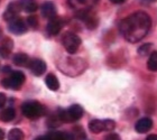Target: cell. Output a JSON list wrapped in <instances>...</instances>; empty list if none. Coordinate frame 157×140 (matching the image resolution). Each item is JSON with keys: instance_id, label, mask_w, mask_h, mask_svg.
Instances as JSON below:
<instances>
[{"instance_id": "obj_1", "label": "cell", "mask_w": 157, "mask_h": 140, "mask_svg": "<svg viewBox=\"0 0 157 140\" xmlns=\"http://www.w3.org/2000/svg\"><path fill=\"white\" fill-rule=\"evenodd\" d=\"M151 27L149 15L144 11H136L119 23V30L129 43H137L147 35Z\"/></svg>"}, {"instance_id": "obj_2", "label": "cell", "mask_w": 157, "mask_h": 140, "mask_svg": "<svg viewBox=\"0 0 157 140\" xmlns=\"http://www.w3.org/2000/svg\"><path fill=\"white\" fill-rule=\"evenodd\" d=\"M21 112L27 119L37 120L46 114V108L37 101H26L21 105Z\"/></svg>"}, {"instance_id": "obj_3", "label": "cell", "mask_w": 157, "mask_h": 140, "mask_svg": "<svg viewBox=\"0 0 157 140\" xmlns=\"http://www.w3.org/2000/svg\"><path fill=\"white\" fill-rule=\"evenodd\" d=\"M57 115L62 122H75L83 115V108L78 104H73L69 109H59Z\"/></svg>"}, {"instance_id": "obj_4", "label": "cell", "mask_w": 157, "mask_h": 140, "mask_svg": "<svg viewBox=\"0 0 157 140\" xmlns=\"http://www.w3.org/2000/svg\"><path fill=\"white\" fill-rule=\"evenodd\" d=\"M25 74L23 72L13 71L8 78H3L1 82V85L6 89H11V90H18L21 85L25 83Z\"/></svg>"}, {"instance_id": "obj_5", "label": "cell", "mask_w": 157, "mask_h": 140, "mask_svg": "<svg viewBox=\"0 0 157 140\" xmlns=\"http://www.w3.org/2000/svg\"><path fill=\"white\" fill-rule=\"evenodd\" d=\"M62 44L64 46V48L70 54H75L78 52V49L80 48V45H81V38L76 34L67 32L63 35Z\"/></svg>"}, {"instance_id": "obj_6", "label": "cell", "mask_w": 157, "mask_h": 140, "mask_svg": "<svg viewBox=\"0 0 157 140\" xmlns=\"http://www.w3.org/2000/svg\"><path fill=\"white\" fill-rule=\"evenodd\" d=\"M20 10H23L21 8V1L17 0V1H13L11 3H9V6L7 7L6 11L3 13V18L6 21H11L15 18L18 17V13H20Z\"/></svg>"}, {"instance_id": "obj_7", "label": "cell", "mask_w": 157, "mask_h": 140, "mask_svg": "<svg viewBox=\"0 0 157 140\" xmlns=\"http://www.w3.org/2000/svg\"><path fill=\"white\" fill-rule=\"evenodd\" d=\"M9 32H11L13 34H16V35H21V34H25L28 29L26 23L21 18L17 17L13 20L9 21V27H8Z\"/></svg>"}, {"instance_id": "obj_8", "label": "cell", "mask_w": 157, "mask_h": 140, "mask_svg": "<svg viewBox=\"0 0 157 140\" xmlns=\"http://www.w3.org/2000/svg\"><path fill=\"white\" fill-rule=\"evenodd\" d=\"M78 17L82 19L85 23L86 27L89 29H94L97 25H98V19L94 15L90 13V10H85V11H78Z\"/></svg>"}, {"instance_id": "obj_9", "label": "cell", "mask_w": 157, "mask_h": 140, "mask_svg": "<svg viewBox=\"0 0 157 140\" xmlns=\"http://www.w3.org/2000/svg\"><path fill=\"white\" fill-rule=\"evenodd\" d=\"M69 2L71 7L78 11H85L91 9L98 2V0H69Z\"/></svg>"}, {"instance_id": "obj_10", "label": "cell", "mask_w": 157, "mask_h": 140, "mask_svg": "<svg viewBox=\"0 0 157 140\" xmlns=\"http://www.w3.org/2000/svg\"><path fill=\"white\" fill-rule=\"evenodd\" d=\"M35 76H40L46 72V63L43 61V59H32L29 63V66H28Z\"/></svg>"}, {"instance_id": "obj_11", "label": "cell", "mask_w": 157, "mask_h": 140, "mask_svg": "<svg viewBox=\"0 0 157 140\" xmlns=\"http://www.w3.org/2000/svg\"><path fill=\"white\" fill-rule=\"evenodd\" d=\"M62 27H63L62 19L55 16L54 18L49 19L48 24H47V26H46V30H47V33L51 36H55L61 32Z\"/></svg>"}, {"instance_id": "obj_12", "label": "cell", "mask_w": 157, "mask_h": 140, "mask_svg": "<svg viewBox=\"0 0 157 140\" xmlns=\"http://www.w3.org/2000/svg\"><path fill=\"white\" fill-rule=\"evenodd\" d=\"M153 128V120L151 118H141L135 124V130L138 134H146Z\"/></svg>"}, {"instance_id": "obj_13", "label": "cell", "mask_w": 157, "mask_h": 140, "mask_svg": "<svg viewBox=\"0 0 157 140\" xmlns=\"http://www.w3.org/2000/svg\"><path fill=\"white\" fill-rule=\"evenodd\" d=\"M13 48V39L9 37H5L2 42L0 43V56L2 59H8L11 54V51Z\"/></svg>"}, {"instance_id": "obj_14", "label": "cell", "mask_w": 157, "mask_h": 140, "mask_svg": "<svg viewBox=\"0 0 157 140\" xmlns=\"http://www.w3.org/2000/svg\"><path fill=\"white\" fill-rule=\"evenodd\" d=\"M40 11H42L43 17H45L47 19H52L56 16V8L55 5L52 1H46L40 7Z\"/></svg>"}, {"instance_id": "obj_15", "label": "cell", "mask_w": 157, "mask_h": 140, "mask_svg": "<svg viewBox=\"0 0 157 140\" xmlns=\"http://www.w3.org/2000/svg\"><path fill=\"white\" fill-rule=\"evenodd\" d=\"M47 137L49 140H75L73 134L62 132V131H52L47 134Z\"/></svg>"}, {"instance_id": "obj_16", "label": "cell", "mask_w": 157, "mask_h": 140, "mask_svg": "<svg viewBox=\"0 0 157 140\" xmlns=\"http://www.w3.org/2000/svg\"><path fill=\"white\" fill-rule=\"evenodd\" d=\"M13 62L15 65L17 66H21V67H26V66H29L30 59L29 57L27 56V54L25 53H18L13 56Z\"/></svg>"}, {"instance_id": "obj_17", "label": "cell", "mask_w": 157, "mask_h": 140, "mask_svg": "<svg viewBox=\"0 0 157 140\" xmlns=\"http://www.w3.org/2000/svg\"><path fill=\"white\" fill-rule=\"evenodd\" d=\"M45 84H46V86H47L49 90H52V91H57L59 89V80H57V78H56L53 73L47 74V76H46V78H45Z\"/></svg>"}, {"instance_id": "obj_18", "label": "cell", "mask_w": 157, "mask_h": 140, "mask_svg": "<svg viewBox=\"0 0 157 140\" xmlns=\"http://www.w3.org/2000/svg\"><path fill=\"white\" fill-rule=\"evenodd\" d=\"M89 129L93 134H100L102 131H105V121L98 120V119L91 120L89 122Z\"/></svg>"}, {"instance_id": "obj_19", "label": "cell", "mask_w": 157, "mask_h": 140, "mask_svg": "<svg viewBox=\"0 0 157 140\" xmlns=\"http://www.w3.org/2000/svg\"><path fill=\"white\" fill-rule=\"evenodd\" d=\"M16 117V111L13 108H6L0 112V120L3 122H10Z\"/></svg>"}, {"instance_id": "obj_20", "label": "cell", "mask_w": 157, "mask_h": 140, "mask_svg": "<svg viewBox=\"0 0 157 140\" xmlns=\"http://www.w3.org/2000/svg\"><path fill=\"white\" fill-rule=\"evenodd\" d=\"M20 1H21V8L26 13H35L38 9V3L36 0H20Z\"/></svg>"}, {"instance_id": "obj_21", "label": "cell", "mask_w": 157, "mask_h": 140, "mask_svg": "<svg viewBox=\"0 0 157 140\" xmlns=\"http://www.w3.org/2000/svg\"><path fill=\"white\" fill-rule=\"evenodd\" d=\"M8 140H25L24 132L20 129H11L8 134Z\"/></svg>"}, {"instance_id": "obj_22", "label": "cell", "mask_w": 157, "mask_h": 140, "mask_svg": "<svg viewBox=\"0 0 157 140\" xmlns=\"http://www.w3.org/2000/svg\"><path fill=\"white\" fill-rule=\"evenodd\" d=\"M147 67L149 71L157 72V52H153L148 59Z\"/></svg>"}, {"instance_id": "obj_23", "label": "cell", "mask_w": 157, "mask_h": 140, "mask_svg": "<svg viewBox=\"0 0 157 140\" xmlns=\"http://www.w3.org/2000/svg\"><path fill=\"white\" fill-rule=\"evenodd\" d=\"M46 123L51 128H56V127H59V123H62V121H61V119H59V115H57V112H56V113L52 114V115L47 119Z\"/></svg>"}, {"instance_id": "obj_24", "label": "cell", "mask_w": 157, "mask_h": 140, "mask_svg": "<svg viewBox=\"0 0 157 140\" xmlns=\"http://www.w3.org/2000/svg\"><path fill=\"white\" fill-rule=\"evenodd\" d=\"M73 136H74V138L78 140H83L85 139V132L84 130L82 129V127H75L74 129H73Z\"/></svg>"}, {"instance_id": "obj_25", "label": "cell", "mask_w": 157, "mask_h": 140, "mask_svg": "<svg viewBox=\"0 0 157 140\" xmlns=\"http://www.w3.org/2000/svg\"><path fill=\"white\" fill-rule=\"evenodd\" d=\"M151 48V44H145V45H141L140 47L138 48V53H139L141 56H145L149 53Z\"/></svg>"}, {"instance_id": "obj_26", "label": "cell", "mask_w": 157, "mask_h": 140, "mask_svg": "<svg viewBox=\"0 0 157 140\" xmlns=\"http://www.w3.org/2000/svg\"><path fill=\"white\" fill-rule=\"evenodd\" d=\"M27 25L32 28H36L38 26V19L36 16H29L27 18Z\"/></svg>"}, {"instance_id": "obj_27", "label": "cell", "mask_w": 157, "mask_h": 140, "mask_svg": "<svg viewBox=\"0 0 157 140\" xmlns=\"http://www.w3.org/2000/svg\"><path fill=\"white\" fill-rule=\"evenodd\" d=\"M116 128V122L113 120H105V131H112Z\"/></svg>"}, {"instance_id": "obj_28", "label": "cell", "mask_w": 157, "mask_h": 140, "mask_svg": "<svg viewBox=\"0 0 157 140\" xmlns=\"http://www.w3.org/2000/svg\"><path fill=\"white\" fill-rule=\"evenodd\" d=\"M105 140H121L120 137H119V134H115V132H111V134H109L108 136H105Z\"/></svg>"}, {"instance_id": "obj_29", "label": "cell", "mask_w": 157, "mask_h": 140, "mask_svg": "<svg viewBox=\"0 0 157 140\" xmlns=\"http://www.w3.org/2000/svg\"><path fill=\"white\" fill-rule=\"evenodd\" d=\"M6 101H7L6 95L3 94V93H0V109L3 108V105L6 104Z\"/></svg>"}, {"instance_id": "obj_30", "label": "cell", "mask_w": 157, "mask_h": 140, "mask_svg": "<svg viewBox=\"0 0 157 140\" xmlns=\"http://www.w3.org/2000/svg\"><path fill=\"white\" fill-rule=\"evenodd\" d=\"M157 0H139V2L143 3V5H151V3L156 2Z\"/></svg>"}, {"instance_id": "obj_31", "label": "cell", "mask_w": 157, "mask_h": 140, "mask_svg": "<svg viewBox=\"0 0 157 140\" xmlns=\"http://www.w3.org/2000/svg\"><path fill=\"white\" fill-rule=\"evenodd\" d=\"M146 140H157V134H149Z\"/></svg>"}, {"instance_id": "obj_32", "label": "cell", "mask_w": 157, "mask_h": 140, "mask_svg": "<svg viewBox=\"0 0 157 140\" xmlns=\"http://www.w3.org/2000/svg\"><path fill=\"white\" fill-rule=\"evenodd\" d=\"M112 3H116V5H119V3L124 2V0H110Z\"/></svg>"}, {"instance_id": "obj_33", "label": "cell", "mask_w": 157, "mask_h": 140, "mask_svg": "<svg viewBox=\"0 0 157 140\" xmlns=\"http://www.w3.org/2000/svg\"><path fill=\"white\" fill-rule=\"evenodd\" d=\"M35 140H49V139L47 137V134H46V136H42V137H37Z\"/></svg>"}, {"instance_id": "obj_34", "label": "cell", "mask_w": 157, "mask_h": 140, "mask_svg": "<svg viewBox=\"0 0 157 140\" xmlns=\"http://www.w3.org/2000/svg\"><path fill=\"white\" fill-rule=\"evenodd\" d=\"M2 72L3 73H8V72H11V69H10L9 66H6V67H3L2 69Z\"/></svg>"}, {"instance_id": "obj_35", "label": "cell", "mask_w": 157, "mask_h": 140, "mask_svg": "<svg viewBox=\"0 0 157 140\" xmlns=\"http://www.w3.org/2000/svg\"><path fill=\"white\" fill-rule=\"evenodd\" d=\"M3 138H5V132L2 129H0V140H3Z\"/></svg>"}, {"instance_id": "obj_36", "label": "cell", "mask_w": 157, "mask_h": 140, "mask_svg": "<svg viewBox=\"0 0 157 140\" xmlns=\"http://www.w3.org/2000/svg\"><path fill=\"white\" fill-rule=\"evenodd\" d=\"M1 35H2V32H1V29H0V37H1Z\"/></svg>"}]
</instances>
